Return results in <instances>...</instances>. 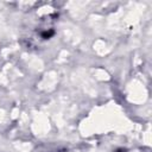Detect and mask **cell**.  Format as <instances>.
Segmentation results:
<instances>
[{"instance_id": "cell-1", "label": "cell", "mask_w": 152, "mask_h": 152, "mask_svg": "<svg viewBox=\"0 0 152 152\" xmlns=\"http://www.w3.org/2000/svg\"><path fill=\"white\" fill-rule=\"evenodd\" d=\"M53 34H55V31H53L52 28H48V30H45V31L42 32V38L49 39V38H51Z\"/></svg>"}, {"instance_id": "cell-2", "label": "cell", "mask_w": 152, "mask_h": 152, "mask_svg": "<svg viewBox=\"0 0 152 152\" xmlns=\"http://www.w3.org/2000/svg\"><path fill=\"white\" fill-rule=\"evenodd\" d=\"M114 152H127L125 148H118V150H115Z\"/></svg>"}]
</instances>
